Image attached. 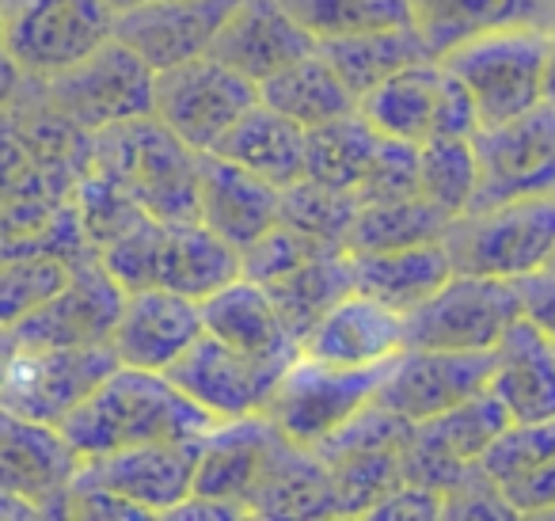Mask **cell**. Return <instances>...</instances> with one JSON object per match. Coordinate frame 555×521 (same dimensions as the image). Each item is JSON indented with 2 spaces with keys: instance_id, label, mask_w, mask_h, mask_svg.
Returning a JSON list of instances; mask_svg holds the SVG:
<instances>
[{
  "instance_id": "6da1fadb",
  "label": "cell",
  "mask_w": 555,
  "mask_h": 521,
  "mask_svg": "<svg viewBox=\"0 0 555 521\" xmlns=\"http://www.w3.org/2000/svg\"><path fill=\"white\" fill-rule=\"evenodd\" d=\"M217 415L191 399L160 369L118 366L69 419L62 434L80 457L130 449L149 442H191L217 427Z\"/></svg>"
},
{
  "instance_id": "7a4b0ae2",
  "label": "cell",
  "mask_w": 555,
  "mask_h": 521,
  "mask_svg": "<svg viewBox=\"0 0 555 521\" xmlns=\"http://www.w3.org/2000/svg\"><path fill=\"white\" fill-rule=\"evenodd\" d=\"M100 259L126 293L160 285L194 301H206L244 275L240 252L214 229L202 221H160L153 214L111 240Z\"/></svg>"
},
{
  "instance_id": "3957f363",
  "label": "cell",
  "mask_w": 555,
  "mask_h": 521,
  "mask_svg": "<svg viewBox=\"0 0 555 521\" xmlns=\"http://www.w3.org/2000/svg\"><path fill=\"white\" fill-rule=\"evenodd\" d=\"M115 179L145 214L198 221V153L156 115L92 134V168Z\"/></svg>"
},
{
  "instance_id": "277c9868",
  "label": "cell",
  "mask_w": 555,
  "mask_h": 521,
  "mask_svg": "<svg viewBox=\"0 0 555 521\" xmlns=\"http://www.w3.org/2000/svg\"><path fill=\"white\" fill-rule=\"evenodd\" d=\"M552 39L540 27L491 31L441 54L446 69L464 80L479 107V123L502 126L544 103V69Z\"/></svg>"
},
{
  "instance_id": "5b68a950",
  "label": "cell",
  "mask_w": 555,
  "mask_h": 521,
  "mask_svg": "<svg viewBox=\"0 0 555 521\" xmlns=\"http://www.w3.org/2000/svg\"><path fill=\"white\" fill-rule=\"evenodd\" d=\"M446 247L461 275H537L555 255V199H521L453 217Z\"/></svg>"
},
{
  "instance_id": "8992f818",
  "label": "cell",
  "mask_w": 555,
  "mask_h": 521,
  "mask_svg": "<svg viewBox=\"0 0 555 521\" xmlns=\"http://www.w3.org/2000/svg\"><path fill=\"white\" fill-rule=\"evenodd\" d=\"M118 366L122 358H118L115 343L4 351L0 404L12 415L62 427Z\"/></svg>"
},
{
  "instance_id": "52a82bcc",
  "label": "cell",
  "mask_w": 555,
  "mask_h": 521,
  "mask_svg": "<svg viewBox=\"0 0 555 521\" xmlns=\"http://www.w3.org/2000/svg\"><path fill=\"white\" fill-rule=\"evenodd\" d=\"M111 0H4V58L31 77H57L115 39Z\"/></svg>"
},
{
  "instance_id": "ba28073f",
  "label": "cell",
  "mask_w": 555,
  "mask_h": 521,
  "mask_svg": "<svg viewBox=\"0 0 555 521\" xmlns=\"http://www.w3.org/2000/svg\"><path fill=\"white\" fill-rule=\"evenodd\" d=\"M525 316L521 290L509 278L456 270L430 301L408 313L403 346L423 351H494Z\"/></svg>"
},
{
  "instance_id": "9c48e42d",
  "label": "cell",
  "mask_w": 555,
  "mask_h": 521,
  "mask_svg": "<svg viewBox=\"0 0 555 521\" xmlns=\"http://www.w3.org/2000/svg\"><path fill=\"white\" fill-rule=\"evenodd\" d=\"M259 85L214 54L156 73L153 115L194 153H214L224 134L259 103Z\"/></svg>"
},
{
  "instance_id": "30bf717a",
  "label": "cell",
  "mask_w": 555,
  "mask_h": 521,
  "mask_svg": "<svg viewBox=\"0 0 555 521\" xmlns=\"http://www.w3.org/2000/svg\"><path fill=\"white\" fill-rule=\"evenodd\" d=\"M42 80L50 100L88 134L153 115L156 69L122 39H107L80 65Z\"/></svg>"
},
{
  "instance_id": "8fae6325",
  "label": "cell",
  "mask_w": 555,
  "mask_h": 521,
  "mask_svg": "<svg viewBox=\"0 0 555 521\" xmlns=\"http://www.w3.org/2000/svg\"><path fill=\"white\" fill-rule=\"evenodd\" d=\"M388 366H365V369H339L317 361L309 354L286 369L278 381L274 396L267 404V415L278 422V430L297 445L317 449L324 437H332L347 419H354L385 381Z\"/></svg>"
},
{
  "instance_id": "7c38bea8",
  "label": "cell",
  "mask_w": 555,
  "mask_h": 521,
  "mask_svg": "<svg viewBox=\"0 0 555 521\" xmlns=\"http://www.w3.org/2000/svg\"><path fill=\"white\" fill-rule=\"evenodd\" d=\"M479 194L472 209L521 199H555V107L540 103L529 115L476 134Z\"/></svg>"
},
{
  "instance_id": "4fadbf2b",
  "label": "cell",
  "mask_w": 555,
  "mask_h": 521,
  "mask_svg": "<svg viewBox=\"0 0 555 521\" xmlns=\"http://www.w3.org/2000/svg\"><path fill=\"white\" fill-rule=\"evenodd\" d=\"M126 308V290L103 267L100 252L73 263V278L54 301L4 328V351L24 346H88L111 343Z\"/></svg>"
},
{
  "instance_id": "5bb4252c",
  "label": "cell",
  "mask_w": 555,
  "mask_h": 521,
  "mask_svg": "<svg viewBox=\"0 0 555 521\" xmlns=\"http://www.w3.org/2000/svg\"><path fill=\"white\" fill-rule=\"evenodd\" d=\"M509 422L514 419L502 407V399L491 389L479 392L453 411L415 422V434L403 445V472L411 483L446 495L483 460V453L499 442Z\"/></svg>"
},
{
  "instance_id": "9a60e30c",
  "label": "cell",
  "mask_w": 555,
  "mask_h": 521,
  "mask_svg": "<svg viewBox=\"0 0 555 521\" xmlns=\"http://www.w3.org/2000/svg\"><path fill=\"white\" fill-rule=\"evenodd\" d=\"M294 361L267 358V354H247L206 331L168 369V377L186 396L198 399L206 411H214L217 419H244V415L267 411L278 381L286 377V369Z\"/></svg>"
},
{
  "instance_id": "2e32d148",
  "label": "cell",
  "mask_w": 555,
  "mask_h": 521,
  "mask_svg": "<svg viewBox=\"0 0 555 521\" xmlns=\"http://www.w3.org/2000/svg\"><path fill=\"white\" fill-rule=\"evenodd\" d=\"M494 351H423L403 346L388 366L377 396L411 422H426L491 389Z\"/></svg>"
},
{
  "instance_id": "e0dca14e",
  "label": "cell",
  "mask_w": 555,
  "mask_h": 521,
  "mask_svg": "<svg viewBox=\"0 0 555 521\" xmlns=\"http://www.w3.org/2000/svg\"><path fill=\"white\" fill-rule=\"evenodd\" d=\"M80 453L62 427L4 411L0 422V495L42 506L47 518H65V495L80 472Z\"/></svg>"
},
{
  "instance_id": "ac0fdd59",
  "label": "cell",
  "mask_w": 555,
  "mask_h": 521,
  "mask_svg": "<svg viewBox=\"0 0 555 521\" xmlns=\"http://www.w3.org/2000/svg\"><path fill=\"white\" fill-rule=\"evenodd\" d=\"M240 0H153L115 20V39L138 50L156 73L206 58Z\"/></svg>"
},
{
  "instance_id": "d6986e66",
  "label": "cell",
  "mask_w": 555,
  "mask_h": 521,
  "mask_svg": "<svg viewBox=\"0 0 555 521\" xmlns=\"http://www.w3.org/2000/svg\"><path fill=\"white\" fill-rule=\"evenodd\" d=\"M198 460L202 437H191V442H149L80 460L77 475L133 498L153 518H164L171 506H179L194 491Z\"/></svg>"
},
{
  "instance_id": "ffe728a7",
  "label": "cell",
  "mask_w": 555,
  "mask_h": 521,
  "mask_svg": "<svg viewBox=\"0 0 555 521\" xmlns=\"http://www.w3.org/2000/svg\"><path fill=\"white\" fill-rule=\"evenodd\" d=\"M317 50L320 39L286 9V0H240L209 54L262 85Z\"/></svg>"
},
{
  "instance_id": "44dd1931",
  "label": "cell",
  "mask_w": 555,
  "mask_h": 521,
  "mask_svg": "<svg viewBox=\"0 0 555 521\" xmlns=\"http://www.w3.org/2000/svg\"><path fill=\"white\" fill-rule=\"evenodd\" d=\"M202 335H206L202 301L153 285V290L126 293L122 320H118L111 343H115L122 366L168 373Z\"/></svg>"
},
{
  "instance_id": "7402d4cb",
  "label": "cell",
  "mask_w": 555,
  "mask_h": 521,
  "mask_svg": "<svg viewBox=\"0 0 555 521\" xmlns=\"http://www.w3.org/2000/svg\"><path fill=\"white\" fill-rule=\"evenodd\" d=\"M198 221L244 252L282 221V187L221 153H198Z\"/></svg>"
},
{
  "instance_id": "603a6c76",
  "label": "cell",
  "mask_w": 555,
  "mask_h": 521,
  "mask_svg": "<svg viewBox=\"0 0 555 521\" xmlns=\"http://www.w3.org/2000/svg\"><path fill=\"white\" fill-rule=\"evenodd\" d=\"M286 442L289 437L278 430V422L267 411L244 415V419H221L202 437L194 491L236 498V503L251 506L255 491L262 487V480L274 468L278 453L286 449Z\"/></svg>"
},
{
  "instance_id": "cb8c5ba5",
  "label": "cell",
  "mask_w": 555,
  "mask_h": 521,
  "mask_svg": "<svg viewBox=\"0 0 555 521\" xmlns=\"http://www.w3.org/2000/svg\"><path fill=\"white\" fill-rule=\"evenodd\" d=\"M403 328H408V316L354 290L305 335L301 354L339 369L385 366L403 351Z\"/></svg>"
},
{
  "instance_id": "d4e9b609",
  "label": "cell",
  "mask_w": 555,
  "mask_h": 521,
  "mask_svg": "<svg viewBox=\"0 0 555 521\" xmlns=\"http://www.w3.org/2000/svg\"><path fill=\"white\" fill-rule=\"evenodd\" d=\"M491 392L514 422L555 419V339L529 316H521L494 346Z\"/></svg>"
},
{
  "instance_id": "484cf974",
  "label": "cell",
  "mask_w": 555,
  "mask_h": 521,
  "mask_svg": "<svg viewBox=\"0 0 555 521\" xmlns=\"http://www.w3.org/2000/svg\"><path fill=\"white\" fill-rule=\"evenodd\" d=\"M206 331L224 343L240 346L247 354H267V358H301V339L282 320L274 297L262 282L240 275L236 282L221 285L202 301Z\"/></svg>"
},
{
  "instance_id": "4316f807",
  "label": "cell",
  "mask_w": 555,
  "mask_h": 521,
  "mask_svg": "<svg viewBox=\"0 0 555 521\" xmlns=\"http://www.w3.org/2000/svg\"><path fill=\"white\" fill-rule=\"evenodd\" d=\"M305 149H309V130L259 100L224 134V141L214 153L286 191L305 179Z\"/></svg>"
},
{
  "instance_id": "83f0119b",
  "label": "cell",
  "mask_w": 555,
  "mask_h": 521,
  "mask_svg": "<svg viewBox=\"0 0 555 521\" xmlns=\"http://www.w3.org/2000/svg\"><path fill=\"white\" fill-rule=\"evenodd\" d=\"M354 275L358 290L408 316L456 275V263L446 240H434L396 252H354Z\"/></svg>"
},
{
  "instance_id": "f1b7e54d",
  "label": "cell",
  "mask_w": 555,
  "mask_h": 521,
  "mask_svg": "<svg viewBox=\"0 0 555 521\" xmlns=\"http://www.w3.org/2000/svg\"><path fill=\"white\" fill-rule=\"evenodd\" d=\"M441 85H446V65H441V58H426V62L388 77L370 96H362L358 111L385 138L426 145V141H434V130H438Z\"/></svg>"
},
{
  "instance_id": "f546056e",
  "label": "cell",
  "mask_w": 555,
  "mask_h": 521,
  "mask_svg": "<svg viewBox=\"0 0 555 521\" xmlns=\"http://www.w3.org/2000/svg\"><path fill=\"white\" fill-rule=\"evenodd\" d=\"M255 518H339L332 468L317 449L286 442L251 498Z\"/></svg>"
},
{
  "instance_id": "4dcf8cb0",
  "label": "cell",
  "mask_w": 555,
  "mask_h": 521,
  "mask_svg": "<svg viewBox=\"0 0 555 521\" xmlns=\"http://www.w3.org/2000/svg\"><path fill=\"white\" fill-rule=\"evenodd\" d=\"M415 24L434 58L491 31L537 27L547 0H411Z\"/></svg>"
},
{
  "instance_id": "1f68e13d",
  "label": "cell",
  "mask_w": 555,
  "mask_h": 521,
  "mask_svg": "<svg viewBox=\"0 0 555 521\" xmlns=\"http://www.w3.org/2000/svg\"><path fill=\"white\" fill-rule=\"evenodd\" d=\"M259 96L262 103H270L286 118L301 123L305 130H317V126L335 123L343 115H354L358 103H362L320 50L301 58L297 65H289V69L274 73L270 80H262Z\"/></svg>"
},
{
  "instance_id": "d6a6232c",
  "label": "cell",
  "mask_w": 555,
  "mask_h": 521,
  "mask_svg": "<svg viewBox=\"0 0 555 521\" xmlns=\"http://www.w3.org/2000/svg\"><path fill=\"white\" fill-rule=\"evenodd\" d=\"M320 54L339 69V77L350 85V92L362 100L388 77L411 69V65L426 62L430 47H426L418 24L411 27H388V31L354 35V39H332L320 42Z\"/></svg>"
},
{
  "instance_id": "836d02e7",
  "label": "cell",
  "mask_w": 555,
  "mask_h": 521,
  "mask_svg": "<svg viewBox=\"0 0 555 521\" xmlns=\"http://www.w3.org/2000/svg\"><path fill=\"white\" fill-rule=\"evenodd\" d=\"M267 290H270V297H274L282 320L289 323V331L305 343V335H309L347 293L358 290L354 255L324 252L305 263V267L289 270L286 278L267 282Z\"/></svg>"
},
{
  "instance_id": "e575fe53",
  "label": "cell",
  "mask_w": 555,
  "mask_h": 521,
  "mask_svg": "<svg viewBox=\"0 0 555 521\" xmlns=\"http://www.w3.org/2000/svg\"><path fill=\"white\" fill-rule=\"evenodd\" d=\"M453 217L441 206H434L426 194L400 202H373L362 206L354 229H350V255L354 252H396V247H415L446 240Z\"/></svg>"
},
{
  "instance_id": "d590c367",
  "label": "cell",
  "mask_w": 555,
  "mask_h": 521,
  "mask_svg": "<svg viewBox=\"0 0 555 521\" xmlns=\"http://www.w3.org/2000/svg\"><path fill=\"white\" fill-rule=\"evenodd\" d=\"M377 141L380 134L373 130V123L362 111L317 126V130H309V149H305V179L358 191L365 171H370L373 153H377Z\"/></svg>"
},
{
  "instance_id": "8d00e7d4",
  "label": "cell",
  "mask_w": 555,
  "mask_h": 521,
  "mask_svg": "<svg viewBox=\"0 0 555 521\" xmlns=\"http://www.w3.org/2000/svg\"><path fill=\"white\" fill-rule=\"evenodd\" d=\"M286 9L320 42L415 24V4L411 0H286Z\"/></svg>"
},
{
  "instance_id": "74e56055",
  "label": "cell",
  "mask_w": 555,
  "mask_h": 521,
  "mask_svg": "<svg viewBox=\"0 0 555 521\" xmlns=\"http://www.w3.org/2000/svg\"><path fill=\"white\" fill-rule=\"evenodd\" d=\"M327 468H332V480H335L339 518H365L380 498L392 495L400 483H408V472H403V445L350 453V457L332 460Z\"/></svg>"
},
{
  "instance_id": "f35d334b",
  "label": "cell",
  "mask_w": 555,
  "mask_h": 521,
  "mask_svg": "<svg viewBox=\"0 0 555 521\" xmlns=\"http://www.w3.org/2000/svg\"><path fill=\"white\" fill-rule=\"evenodd\" d=\"M358 214H362L358 191L327 187L317 183V179H301V183L282 191V221L297 225L301 232H309V237L324 240L332 247H347Z\"/></svg>"
},
{
  "instance_id": "ab89813d",
  "label": "cell",
  "mask_w": 555,
  "mask_h": 521,
  "mask_svg": "<svg viewBox=\"0 0 555 521\" xmlns=\"http://www.w3.org/2000/svg\"><path fill=\"white\" fill-rule=\"evenodd\" d=\"M423 194L449 217L472 209L479 194V156L472 138H434L423 145Z\"/></svg>"
},
{
  "instance_id": "60d3db41",
  "label": "cell",
  "mask_w": 555,
  "mask_h": 521,
  "mask_svg": "<svg viewBox=\"0 0 555 521\" xmlns=\"http://www.w3.org/2000/svg\"><path fill=\"white\" fill-rule=\"evenodd\" d=\"M73 263L57 259V255H16L4 259L0 270V323L24 320L27 313L42 308L47 301H54L57 293L69 285Z\"/></svg>"
},
{
  "instance_id": "b9f144b4",
  "label": "cell",
  "mask_w": 555,
  "mask_h": 521,
  "mask_svg": "<svg viewBox=\"0 0 555 521\" xmlns=\"http://www.w3.org/2000/svg\"><path fill=\"white\" fill-rule=\"evenodd\" d=\"M415 194H423V145L380 134L370 171L358 187V199L362 206H373V202H400Z\"/></svg>"
},
{
  "instance_id": "7bdbcfd3",
  "label": "cell",
  "mask_w": 555,
  "mask_h": 521,
  "mask_svg": "<svg viewBox=\"0 0 555 521\" xmlns=\"http://www.w3.org/2000/svg\"><path fill=\"white\" fill-rule=\"evenodd\" d=\"M324 252H347V247H332V244H324V240L301 232L297 225L278 221L274 229L262 232L251 247H244L240 259H244V278H255V282L267 285V282H278V278H286L289 270L305 267V263Z\"/></svg>"
},
{
  "instance_id": "ee69618b",
  "label": "cell",
  "mask_w": 555,
  "mask_h": 521,
  "mask_svg": "<svg viewBox=\"0 0 555 521\" xmlns=\"http://www.w3.org/2000/svg\"><path fill=\"white\" fill-rule=\"evenodd\" d=\"M77 209H80V217H85L88 237H92V244L100 247V252L111 244V240H118L122 232H130L141 217H149L145 209H141L138 202H133L130 194L115 183V179L100 176V171H88V176L80 179Z\"/></svg>"
},
{
  "instance_id": "f6af8a7d",
  "label": "cell",
  "mask_w": 555,
  "mask_h": 521,
  "mask_svg": "<svg viewBox=\"0 0 555 521\" xmlns=\"http://www.w3.org/2000/svg\"><path fill=\"white\" fill-rule=\"evenodd\" d=\"M65 518L80 521H122V518H153L145 506H138L133 498L118 495V491L103 487L85 475H73L69 495H65Z\"/></svg>"
},
{
  "instance_id": "bcb514c9",
  "label": "cell",
  "mask_w": 555,
  "mask_h": 521,
  "mask_svg": "<svg viewBox=\"0 0 555 521\" xmlns=\"http://www.w3.org/2000/svg\"><path fill=\"white\" fill-rule=\"evenodd\" d=\"M365 518H396V521H426V518H446V495L423 483H400L392 495H385Z\"/></svg>"
},
{
  "instance_id": "7dc6e473",
  "label": "cell",
  "mask_w": 555,
  "mask_h": 521,
  "mask_svg": "<svg viewBox=\"0 0 555 521\" xmlns=\"http://www.w3.org/2000/svg\"><path fill=\"white\" fill-rule=\"evenodd\" d=\"M517 290H521L525 316L555 339V270H537V275L517 278Z\"/></svg>"
},
{
  "instance_id": "c3c4849f",
  "label": "cell",
  "mask_w": 555,
  "mask_h": 521,
  "mask_svg": "<svg viewBox=\"0 0 555 521\" xmlns=\"http://www.w3.org/2000/svg\"><path fill=\"white\" fill-rule=\"evenodd\" d=\"M164 518H176V521H183V518H232V521H240V518H255V513H251V506L236 503V498L191 491V495H186L179 506H171Z\"/></svg>"
},
{
  "instance_id": "681fc988",
  "label": "cell",
  "mask_w": 555,
  "mask_h": 521,
  "mask_svg": "<svg viewBox=\"0 0 555 521\" xmlns=\"http://www.w3.org/2000/svg\"><path fill=\"white\" fill-rule=\"evenodd\" d=\"M544 103L555 107V39H552V54H547V69H544Z\"/></svg>"
},
{
  "instance_id": "f907efd6",
  "label": "cell",
  "mask_w": 555,
  "mask_h": 521,
  "mask_svg": "<svg viewBox=\"0 0 555 521\" xmlns=\"http://www.w3.org/2000/svg\"><path fill=\"white\" fill-rule=\"evenodd\" d=\"M115 12H126V9H141V4H153V0H111Z\"/></svg>"
},
{
  "instance_id": "816d5d0a",
  "label": "cell",
  "mask_w": 555,
  "mask_h": 521,
  "mask_svg": "<svg viewBox=\"0 0 555 521\" xmlns=\"http://www.w3.org/2000/svg\"><path fill=\"white\" fill-rule=\"evenodd\" d=\"M544 270H555V255H552V259H547V267Z\"/></svg>"
}]
</instances>
